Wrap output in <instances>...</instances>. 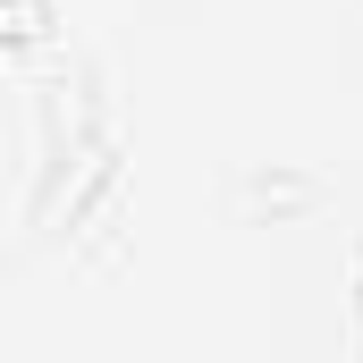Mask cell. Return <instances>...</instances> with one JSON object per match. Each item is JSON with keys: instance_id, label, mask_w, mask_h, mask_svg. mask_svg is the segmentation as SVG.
Instances as JSON below:
<instances>
[{"instance_id": "cell-1", "label": "cell", "mask_w": 363, "mask_h": 363, "mask_svg": "<svg viewBox=\"0 0 363 363\" xmlns=\"http://www.w3.org/2000/svg\"><path fill=\"white\" fill-rule=\"evenodd\" d=\"M355 338H363V254H355Z\"/></svg>"}]
</instances>
